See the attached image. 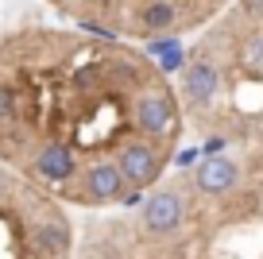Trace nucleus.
I'll return each instance as SVG.
<instances>
[{
    "label": "nucleus",
    "mask_w": 263,
    "mask_h": 259,
    "mask_svg": "<svg viewBox=\"0 0 263 259\" xmlns=\"http://www.w3.org/2000/svg\"><path fill=\"white\" fill-rule=\"evenodd\" d=\"M182 132L178 85L136 43L43 24L0 35V162L66 209L136 205Z\"/></svg>",
    "instance_id": "obj_1"
},
{
    "label": "nucleus",
    "mask_w": 263,
    "mask_h": 259,
    "mask_svg": "<svg viewBox=\"0 0 263 259\" xmlns=\"http://www.w3.org/2000/svg\"><path fill=\"white\" fill-rule=\"evenodd\" d=\"M74 240L66 205L0 162V259H74Z\"/></svg>",
    "instance_id": "obj_3"
},
{
    "label": "nucleus",
    "mask_w": 263,
    "mask_h": 259,
    "mask_svg": "<svg viewBox=\"0 0 263 259\" xmlns=\"http://www.w3.org/2000/svg\"><path fill=\"white\" fill-rule=\"evenodd\" d=\"M74 27L128 43L171 47L178 35H190L217 20L229 0H47Z\"/></svg>",
    "instance_id": "obj_2"
}]
</instances>
